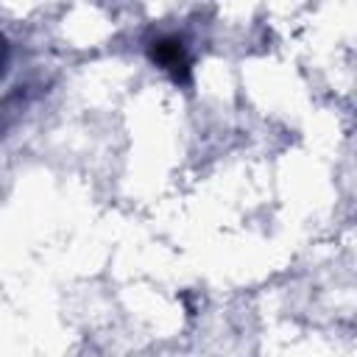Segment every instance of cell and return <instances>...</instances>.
<instances>
[{"instance_id": "1", "label": "cell", "mask_w": 357, "mask_h": 357, "mask_svg": "<svg viewBox=\"0 0 357 357\" xmlns=\"http://www.w3.org/2000/svg\"><path fill=\"white\" fill-rule=\"evenodd\" d=\"M151 59L162 70H170L176 78H187L190 59L184 53V42L178 36H159V39H153L151 42Z\"/></svg>"}]
</instances>
